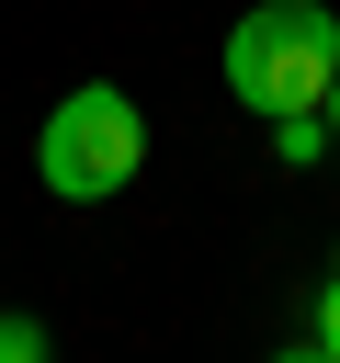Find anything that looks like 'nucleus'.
Here are the masks:
<instances>
[{
    "label": "nucleus",
    "mask_w": 340,
    "mask_h": 363,
    "mask_svg": "<svg viewBox=\"0 0 340 363\" xmlns=\"http://www.w3.org/2000/svg\"><path fill=\"white\" fill-rule=\"evenodd\" d=\"M329 147H340V136H329V113H272V159H295V170H306V159H329Z\"/></svg>",
    "instance_id": "nucleus-3"
},
{
    "label": "nucleus",
    "mask_w": 340,
    "mask_h": 363,
    "mask_svg": "<svg viewBox=\"0 0 340 363\" xmlns=\"http://www.w3.org/2000/svg\"><path fill=\"white\" fill-rule=\"evenodd\" d=\"M0 363H57V340H45V318H23V306H0Z\"/></svg>",
    "instance_id": "nucleus-4"
},
{
    "label": "nucleus",
    "mask_w": 340,
    "mask_h": 363,
    "mask_svg": "<svg viewBox=\"0 0 340 363\" xmlns=\"http://www.w3.org/2000/svg\"><path fill=\"white\" fill-rule=\"evenodd\" d=\"M340 79V11L329 0H261L227 23V91L272 125V113H317Z\"/></svg>",
    "instance_id": "nucleus-1"
},
{
    "label": "nucleus",
    "mask_w": 340,
    "mask_h": 363,
    "mask_svg": "<svg viewBox=\"0 0 340 363\" xmlns=\"http://www.w3.org/2000/svg\"><path fill=\"white\" fill-rule=\"evenodd\" d=\"M306 340L340 363V261H329V284H317V306H306Z\"/></svg>",
    "instance_id": "nucleus-5"
},
{
    "label": "nucleus",
    "mask_w": 340,
    "mask_h": 363,
    "mask_svg": "<svg viewBox=\"0 0 340 363\" xmlns=\"http://www.w3.org/2000/svg\"><path fill=\"white\" fill-rule=\"evenodd\" d=\"M272 363H329V352H317V340H295V352H272Z\"/></svg>",
    "instance_id": "nucleus-6"
},
{
    "label": "nucleus",
    "mask_w": 340,
    "mask_h": 363,
    "mask_svg": "<svg viewBox=\"0 0 340 363\" xmlns=\"http://www.w3.org/2000/svg\"><path fill=\"white\" fill-rule=\"evenodd\" d=\"M34 170L57 204H113L136 170H147V113L113 91V79H79L68 102H45L34 125Z\"/></svg>",
    "instance_id": "nucleus-2"
},
{
    "label": "nucleus",
    "mask_w": 340,
    "mask_h": 363,
    "mask_svg": "<svg viewBox=\"0 0 340 363\" xmlns=\"http://www.w3.org/2000/svg\"><path fill=\"white\" fill-rule=\"evenodd\" d=\"M317 113H329V136H340V79H329V102H317Z\"/></svg>",
    "instance_id": "nucleus-7"
}]
</instances>
